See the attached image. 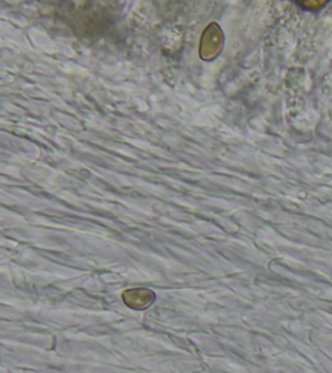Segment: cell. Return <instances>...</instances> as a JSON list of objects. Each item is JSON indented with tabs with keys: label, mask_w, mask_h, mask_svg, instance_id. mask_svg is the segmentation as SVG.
I'll list each match as a JSON object with an SVG mask.
<instances>
[{
	"label": "cell",
	"mask_w": 332,
	"mask_h": 373,
	"mask_svg": "<svg viewBox=\"0 0 332 373\" xmlns=\"http://www.w3.org/2000/svg\"><path fill=\"white\" fill-rule=\"evenodd\" d=\"M222 45H223V34L221 28L217 23H210L201 38V45H200L201 59L213 60L215 56L220 55Z\"/></svg>",
	"instance_id": "6da1fadb"
},
{
	"label": "cell",
	"mask_w": 332,
	"mask_h": 373,
	"mask_svg": "<svg viewBox=\"0 0 332 373\" xmlns=\"http://www.w3.org/2000/svg\"><path fill=\"white\" fill-rule=\"evenodd\" d=\"M122 300L130 308L143 310L149 308L155 302L156 294L146 288L127 289L122 293Z\"/></svg>",
	"instance_id": "7a4b0ae2"
}]
</instances>
